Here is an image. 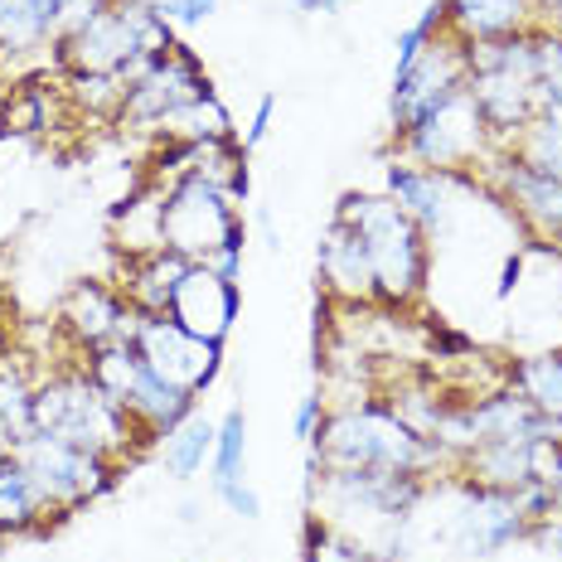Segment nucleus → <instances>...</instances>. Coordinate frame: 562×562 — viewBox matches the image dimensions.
<instances>
[{
  "label": "nucleus",
  "mask_w": 562,
  "mask_h": 562,
  "mask_svg": "<svg viewBox=\"0 0 562 562\" xmlns=\"http://www.w3.org/2000/svg\"><path fill=\"white\" fill-rule=\"evenodd\" d=\"M335 218H345L364 238V248L373 257V277H379V306L407 311L427 296L431 243L397 209V199H389L383 190H355L335 204Z\"/></svg>",
  "instance_id": "f257e3e1"
},
{
  "label": "nucleus",
  "mask_w": 562,
  "mask_h": 562,
  "mask_svg": "<svg viewBox=\"0 0 562 562\" xmlns=\"http://www.w3.org/2000/svg\"><path fill=\"white\" fill-rule=\"evenodd\" d=\"M465 92L485 116L499 150L514 146V136L538 116V49L533 30L509 40H485L465 49Z\"/></svg>",
  "instance_id": "f03ea898"
},
{
  "label": "nucleus",
  "mask_w": 562,
  "mask_h": 562,
  "mask_svg": "<svg viewBox=\"0 0 562 562\" xmlns=\"http://www.w3.org/2000/svg\"><path fill=\"white\" fill-rule=\"evenodd\" d=\"M15 456L34 475V485H40V495H44V505H49L54 524L74 519L83 505L112 495L116 480H122V471H126V465L108 461V456L68 447V441L49 437V431H25V437L15 441Z\"/></svg>",
  "instance_id": "7ed1b4c3"
},
{
  "label": "nucleus",
  "mask_w": 562,
  "mask_h": 562,
  "mask_svg": "<svg viewBox=\"0 0 562 562\" xmlns=\"http://www.w3.org/2000/svg\"><path fill=\"white\" fill-rule=\"evenodd\" d=\"M495 136H490L485 116L471 102V92H456L451 102H441L427 122H417L407 136L393 140V156L413 160V166H427V170H465L475 175L495 156Z\"/></svg>",
  "instance_id": "20e7f679"
},
{
  "label": "nucleus",
  "mask_w": 562,
  "mask_h": 562,
  "mask_svg": "<svg viewBox=\"0 0 562 562\" xmlns=\"http://www.w3.org/2000/svg\"><path fill=\"white\" fill-rule=\"evenodd\" d=\"M465 49H471V44L447 25L413 68L393 74V92H389V136L393 140L407 136L417 122H427L441 102H451L456 92L465 88Z\"/></svg>",
  "instance_id": "39448f33"
},
{
  "label": "nucleus",
  "mask_w": 562,
  "mask_h": 562,
  "mask_svg": "<svg viewBox=\"0 0 562 562\" xmlns=\"http://www.w3.org/2000/svg\"><path fill=\"white\" fill-rule=\"evenodd\" d=\"M475 175H480V184L509 209V218L519 224L524 248H529V243L562 238V180L533 170L529 160H519L514 150H495Z\"/></svg>",
  "instance_id": "423d86ee"
},
{
  "label": "nucleus",
  "mask_w": 562,
  "mask_h": 562,
  "mask_svg": "<svg viewBox=\"0 0 562 562\" xmlns=\"http://www.w3.org/2000/svg\"><path fill=\"white\" fill-rule=\"evenodd\" d=\"M471 184H475V175H465V170H427L403 156L383 160V194L397 199V209L427 233L431 252H437V243H451L456 224H461V209H465L461 194Z\"/></svg>",
  "instance_id": "0eeeda50"
},
{
  "label": "nucleus",
  "mask_w": 562,
  "mask_h": 562,
  "mask_svg": "<svg viewBox=\"0 0 562 562\" xmlns=\"http://www.w3.org/2000/svg\"><path fill=\"white\" fill-rule=\"evenodd\" d=\"M238 224H248L243 204L228 199L218 184H209L204 175H184V180L166 184V248L170 252L204 262Z\"/></svg>",
  "instance_id": "6e6552de"
},
{
  "label": "nucleus",
  "mask_w": 562,
  "mask_h": 562,
  "mask_svg": "<svg viewBox=\"0 0 562 562\" xmlns=\"http://www.w3.org/2000/svg\"><path fill=\"white\" fill-rule=\"evenodd\" d=\"M54 325L78 355H92L102 345H132L140 311L122 296V286L112 277H83L64 291Z\"/></svg>",
  "instance_id": "1a4fd4ad"
},
{
  "label": "nucleus",
  "mask_w": 562,
  "mask_h": 562,
  "mask_svg": "<svg viewBox=\"0 0 562 562\" xmlns=\"http://www.w3.org/2000/svg\"><path fill=\"white\" fill-rule=\"evenodd\" d=\"M132 349L160 373V379H170L175 389H190L199 397L214 389L218 373H224V345L194 339L190 330H180L170 315H146V311H140Z\"/></svg>",
  "instance_id": "9d476101"
},
{
  "label": "nucleus",
  "mask_w": 562,
  "mask_h": 562,
  "mask_svg": "<svg viewBox=\"0 0 562 562\" xmlns=\"http://www.w3.org/2000/svg\"><path fill=\"white\" fill-rule=\"evenodd\" d=\"M238 315H243V286L214 277L204 262H194L190 272H184L180 291H175V301H170V321L180 325V330H190L194 339H209V345H228Z\"/></svg>",
  "instance_id": "9b49d317"
},
{
  "label": "nucleus",
  "mask_w": 562,
  "mask_h": 562,
  "mask_svg": "<svg viewBox=\"0 0 562 562\" xmlns=\"http://www.w3.org/2000/svg\"><path fill=\"white\" fill-rule=\"evenodd\" d=\"M315 267H321L325 296L335 306H379V277H373V257L345 218L330 214L321 248H315Z\"/></svg>",
  "instance_id": "f8f14e48"
},
{
  "label": "nucleus",
  "mask_w": 562,
  "mask_h": 562,
  "mask_svg": "<svg viewBox=\"0 0 562 562\" xmlns=\"http://www.w3.org/2000/svg\"><path fill=\"white\" fill-rule=\"evenodd\" d=\"M190 267H194L190 257L160 248V252H146V257H122L112 281L122 286V296L132 301L136 311H146V315H170V301H175V291H180V281H184V272H190Z\"/></svg>",
  "instance_id": "ddd939ff"
},
{
  "label": "nucleus",
  "mask_w": 562,
  "mask_h": 562,
  "mask_svg": "<svg viewBox=\"0 0 562 562\" xmlns=\"http://www.w3.org/2000/svg\"><path fill=\"white\" fill-rule=\"evenodd\" d=\"M112 224V248L116 257H146L166 248V190L160 184H140V190L122 194L108 209Z\"/></svg>",
  "instance_id": "4468645a"
},
{
  "label": "nucleus",
  "mask_w": 562,
  "mask_h": 562,
  "mask_svg": "<svg viewBox=\"0 0 562 562\" xmlns=\"http://www.w3.org/2000/svg\"><path fill=\"white\" fill-rule=\"evenodd\" d=\"M447 15L465 44H485L538 30V0H447Z\"/></svg>",
  "instance_id": "2eb2a0df"
},
{
  "label": "nucleus",
  "mask_w": 562,
  "mask_h": 562,
  "mask_svg": "<svg viewBox=\"0 0 562 562\" xmlns=\"http://www.w3.org/2000/svg\"><path fill=\"white\" fill-rule=\"evenodd\" d=\"M49 524L54 514L44 505L34 475L25 471V461L15 451L0 456V538H25V533L49 529Z\"/></svg>",
  "instance_id": "dca6fc26"
},
{
  "label": "nucleus",
  "mask_w": 562,
  "mask_h": 562,
  "mask_svg": "<svg viewBox=\"0 0 562 562\" xmlns=\"http://www.w3.org/2000/svg\"><path fill=\"white\" fill-rule=\"evenodd\" d=\"M58 0H0V58H40L54 49Z\"/></svg>",
  "instance_id": "f3484780"
},
{
  "label": "nucleus",
  "mask_w": 562,
  "mask_h": 562,
  "mask_svg": "<svg viewBox=\"0 0 562 562\" xmlns=\"http://www.w3.org/2000/svg\"><path fill=\"white\" fill-rule=\"evenodd\" d=\"M505 389L519 393L538 413L562 417V345H543L505 359Z\"/></svg>",
  "instance_id": "a211bd4d"
},
{
  "label": "nucleus",
  "mask_w": 562,
  "mask_h": 562,
  "mask_svg": "<svg viewBox=\"0 0 562 562\" xmlns=\"http://www.w3.org/2000/svg\"><path fill=\"white\" fill-rule=\"evenodd\" d=\"M214 437H218V422L209 413H199V407L184 422H175L166 437L156 441V456H160V465H166V475L194 480L209 465V456H214Z\"/></svg>",
  "instance_id": "6ab92c4d"
},
{
  "label": "nucleus",
  "mask_w": 562,
  "mask_h": 562,
  "mask_svg": "<svg viewBox=\"0 0 562 562\" xmlns=\"http://www.w3.org/2000/svg\"><path fill=\"white\" fill-rule=\"evenodd\" d=\"M44 369H34L30 349H0V422L15 437H25L34 422V393H40Z\"/></svg>",
  "instance_id": "aec40b11"
},
{
  "label": "nucleus",
  "mask_w": 562,
  "mask_h": 562,
  "mask_svg": "<svg viewBox=\"0 0 562 562\" xmlns=\"http://www.w3.org/2000/svg\"><path fill=\"white\" fill-rule=\"evenodd\" d=\"M248 480V413L228 407L218 417V437H214V456H209V485L224 490Z\"/></svg>",
  "instance_id": "412c9836"
},
{
  "label": "nucleus",
  "mask_w": 562,
  "mask_h": 562,
  "mask_svg": "<svg viewBox=\"0 0 562 562\" xmlns=\"http://www.w3.org/2000/svg\"><path fill=\"white\" fill-rule=\"evenodd\" d=\"M514 156L529 160L533 170L553 175V180H562V122H553V116L538 112L529 126H524L519 136H514Z\"/></svg>",
  "instance_id": "4be33fe9"
},
{
  "label": "nucleus",
  "mask_w": 562,
  "mask_h": 562,
  "mask_svg": "<svg viewBox=\"0 0 562 562\" xmlns=\"http://www.w3.org/2000/svg\"><path fill=\"white\" fill-rule=\"evenodd\" d=\"M122 0H58V15H54V40H68V34L88 30L92 20H102L108 10H116Z\"/></svg>",
  "instance_id": "5701e85b"
},
{
  "label": "nucleus",
  "mask_w": 562,
  "mask_h": 562,
  "mask_svg": "<svg viewBox=\"0 0 562 562\" xmlns=\"http://www.w3.org/2000/svg\"><path fill=\"white\" fill-rule=\"evenodd\" d=\"M243 248H248V224H238L228 233L224 243H218L214 252L204 257V267L214 277H224V281H233V286H243Z\"/></svg>",
  "instance_id": "b1692460"
},
{
  "label": "nucleus",
  "mask_w": 562,
  "mask_h": 562,
  "mask_svg": "<svg viewBox=\"0 0 562 562\" xmlns=\"http://www.w3.org/2000/svg\"><path fill=\"white\" fill-rule=\"evenodd\" d=\"M325 417H330V397H325V389H315V393L301 397V403H296V413H291V431H296V441H301V447H311V441L321 437Z\"/></svg>",
  "instance_id": "393cba45"
},
{
  "label": "nucleus",
  "mask_w": 562,
  "mask_h": 562,
  "mask_svg": "<svg viewBox=\"0 0 562 562\" xmlns=\"http://www.w3.org/2000/svg\"><path fill=\"white\" fill-rule=\"evenodd\" d=\"M156 10L170 20V25L194 30V25H204V20L214 15V10H218V0H156Z\"/></svg>",
  "instance_id": "a878e982"
},
{
  "label": "nucleus",
  "mask_w": 562,
  "mask_h": 562,
  "mask_svg": "<svg viewBox=\"0 0 562 562\" xmlns=\"http://www.w3.org/2000/svg\"><path fill=\"white\" fill-rule=\"evenodd\" d=\"M214 499L224 505L228 514H238V519H262V495L248 485V480H238V485H224V490H214Z\"/></svg>",
  "instance_id": "bb28decb"
},
{
  "label": "nucleus",
  "mask_w": 562,
  "mask_h": 562,
  "mask_svg": "<svg viewBox=\"0 0 562 562\" xmlns=\"http://www.w3.org/2000/svg\"><path fill=\"white\" fill-rule=\"evenodd\" d=\"M272 112H277V98H272V92H262V98H257V108H252V122L238 132L243 150H257L267 140V132H272Z\"/></svg>",
  "instance_id": "cd10ccee"
},
{
  "label": "nucleus",
  "mask_w": 562,
  "mask_h": 562,
  "mask_svg": "<svg viewBox=\"0 0 562 562\" xmlns=\"http://www.w3.org/2000/svg\"><path fill=\"white\" fill-rule=\"evenodd\" d=\"M543 490H548V499H553V514H562V451H558V461L548 465Z\"/></svg>",
  "instance_id": "c85d7f7f"
},
{
  "label": "nucleus",
  "mask_w": 562,
  "mask_h": 562,
  "mask_svg": "<svg viewBox=\"0 0 562 562\" xmlns=\"http://www.w3.org/2000/svg\"><path fill=\"white\" fill-rule=\"evenodd\" d=\"M349 0H315V15H339Z\"/></svg>",
  "instance_id": "c756f323"
},
{
  "label": "nucleus",
  "mask_w": 562,
  "mask_h": 562,
  "mask_svg": "<svg viewBox=\"0 0 562 562\" xmlns=\"http://www.w3.org/2000/svg\"><path fill=\"white\" fill-rule=\"evenodd\" d=\"M15 441H20V437L5 427V422H0V456H10V451H15Z\"/></svg>",
  "instance_id": "7c9ffc66"
},
{
  "label": "nucleus",
  "mask_w": 562,
  "mask_h": 562,
  "mask_svg": "<svg viewBox=\"0 0 562 562\" xmlns=\"http://www.w3.org/2000/svg\"><path fill=\"white\" fill-rule=\"evenodd\" d=\"M291 10H296V15H315V0H286Z\"/></svg>",
  "instance_id": "2f4dec72"
},
{
  "label": "nucleus",
  "mask_w": 562,
  "mask_h": 562,
  "mask_svg": "<svg viewBox=\"0 0 562 562\" xmlns=\"http://www.w3.org/2000/svg\"><path fill=\"white\" fill-rule=\"evenodd\" d=\"M553 252H562V238H553Z\"/></svg>",
  "instance_id": "473e14b6"
},
{
  "label": "nucleus",
  "mask_w": 562,
  "mask_h": 562,
  "mask_svg": "<svg viewBox=\"0 0 562 562\" xmlns=\"http://www.w3.org/2000/svg\"><path fill=\"white\" fill-rule=\"evenodd\" d=\"M0 349H5V339H0Z\"/></svg>",
  "instance_id": "72a5a7b5"
}]
</instances>
